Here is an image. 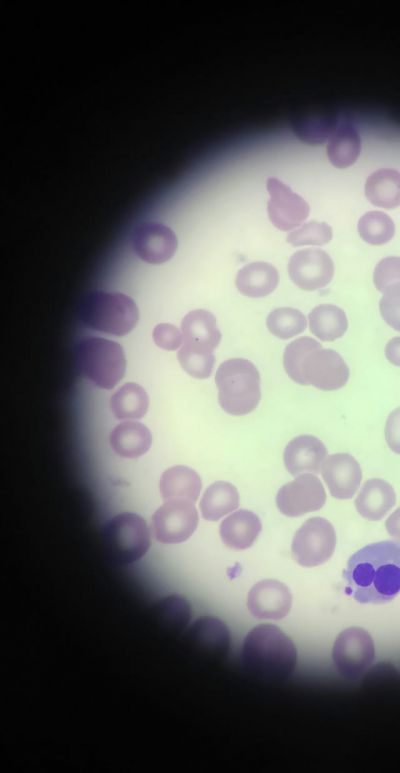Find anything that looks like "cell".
Masks as SVG:
<instances>
[{"label":"cell","instance_id":"34","mask_svg":"<svg viewBox=\"0 0 400 773\" xmlns=\"http://www.w3.org/2000/svg\"><path fill=\"white\" fill-rule=\"evenodd\" d=\"M181 367L192 377L208 378L213 370L215 357L213 353L195 352L183 347L178 352Z\"/></svg>","mask_w":400,"mask_h":773},{"label":"cell","instance_id":"19","mask_svg":"<svg viewBox=\"0 0 400 773\" xmlns=\"http://www.w3.org/2000/svg\"><path fill=\"white\" fill-rule=\"evenodd\" d=\"M326 456L327 449L322 441L312 435H300L287 444L283 458L287 471L298 476L319 473Z\"/></svg>","mask_w":400,"mask_h":773},{"label":"cell","instance_id":"37","mask_svg":"<svg viewBox=\"0 0 400 773\" xmlns=\"http://www.w3.org/2000/svg\"><path fill=\"white\" fill-rule=\"evenodd\" d=\"M155 344L164 350H176L182 345V332L172 324L160 323L153 330Z\"/></svg>","mask_w":400,"mask_h":773},{"label":"cell","instance_id":"9","mask_svg":"<svg viewBox=\"0 0 400 773\" xmlns=\"http://www.w3.org/2000/svg\"><path fill=\"white\" fill-rule=\"evenodd\" d=\"M375 656L374 642L362 628L351 627L336 638L332 659L337 671L345 678H359L372 664Z\"/></svg>","mask_w":400,"mask_h":773},{"label":"cell","instance_id":"22","mask_svg":"<svg viewBox=\"0 0 400 773\" xmlns=\"http://www.w3.org/2000/svg\"><path fill=\"white\" fill-rule=\"evenodd\" d=\"M159 489L164 501L178 499L195 503L201 490V479L193 469L178 465L163 472Z\"/></svg>","mask_w":400,"mask_h":773},{"label":"cell","instance_id":"27","mask_svg":"<svg viewBox=\"0 0 400 773\" xmlns=\"http://www.w3.org/2000/svg\"><path fill=\"white\" fill-rule=\"evenodd\" d=\"M239 506V494L234 485L226 481L211 484L204 492L200 501L202 517L209 521H217Z\"/></svg>","mask_w":400,"mask_h":773},{"label":"cell","instance_id":"24","mask_svg":"<svg viewBox=\"0 0 400 773\" xmlns=\"http://www.w3.org/2000/svg\"><path fill=\"white\" fill-rule=\"evenodd\" d=\"M152 436L142 423L125 421L118 424L110 434V445L118 455L125 458H137L145 454L151 446Z\"/></svg>","mask_w":400,"mask_h":773},{"label":"cell","instance_id":"30","mask_svg":"<svg viewBox=\"0 0 400 773\" xmlns=\"http://www.w3.org/2000/svg\"><path fill=\"white\" fill-rule=\"evenodd\" d=\"M149 399L143 387L136 383L121 386L110 399V409L120 420L142 418L148 409Z\"/></svg>","mask_w":400,"mask_h":773},{"label":"cell","instance_id":"32","mask_svg":"<svg viewBox=\"0 0 400 773\" xmlns=\"http://www.w3.org/2000/svg\"><path fill=\"white\" fill-rule=\"evenodd\" d=\"M306 318L297 309L282 307L269 313L266 319L268 330L280 339H289L302 333L306 328Z\"/></svg>","mask_w":400,"mask_h":773},{"label":"cell","instance_id":"26","mask_svg":"<svg viewBox=\"0 0 400 773\" xmlns=\"http://www.w3.org/2000/svg\"><path fill=\"white\" fill-rule=\"evenodd\" d=\"M365 195L375 206L393 209L400 205V172L381 168L371 173L365 182Z\"/></svg>","mask_w":400,"mask_h":773},{"label":"cell","instance_id":"2","mask_svg":"<svg viewBox=\"0 0 400 773\" xmlns=\"http://www.w3.org/2000/svg\"><path fill=\"white\" fill-rule=\"evenodd\" d=\"M283 365L296 383L312 385L324 391L343 387L349 378V369L340 354L322 348L318 341L310 337L298 338L286 346Z\"/></svg>","mask_w":400,"mask_h":773},{"label":"cell","instance_id":"21","mask_svg":"<svg viewBox=\"0 0 400 773\" xmlns=\"http://www.w3.org/2000/svg\"><path fill=\"white\" fill-rule=\"evenodd\" d=\"M395 501L393 487L382 479L373 478L363 484L355 500V506L362 517L377 521L391 510Z\"/></svg>","mask_w":400,"mask_h":773},{"label":"cell","instance_id":"11","mask_svg":"<svg viewBox=\"0 0 400 773\" xmlns=\"http://www.w3.org/2000/svg\"><path fill=\"white\" fill-rule=\"evenodd\" d=\"M326 501L324 487L318 477L304 473L283 485L276 496L279 511L288 517H298L322 508Z\"/></svg>","mask_w":400,"mask_h":773},{"label":"cell","instance_id":"5","mask_svg":"<svg viewBox=\"0 0 400 773\" xmlns=\"http://www.w3.org/2000/svg\"><path fill=\"white\" fill-rule=\"evenodd\" d=\"M80 314L85 326L117 337L130 333L139 317L132 298L108 291L89 294L83 301Z\"/></svg>","mask_w":400,"mask_h":773},{"label":"cell","instance_id":"31","mask_svg":"<svg viewBox=\"0 0 400 773\" xmlns=\"http://www.w3.org/2000/svg\"><path fill=\"white\" fill-rule=\"evenodd\" d=\"M358 232L365 242L371 245H382L394 236L395 225L386 213L369 211L359 219Z\"/></svg>","mask_w":400,"mask_h":773},{"label":"cell","instance_id":"4","mask_svg":"<svg viewBox=\"0 0 400 773\" xmlns=\"http://www.w3.org/2000/svg\"><path fill=\"white\" fill-rule=\"evenodd\" d=\"M215 381L219 404L228 414L241 416L257 407L261 397L260 376L249 360L224 361L217 369Z\"/></svg>","mask_w":400,"mask_h":773},{"label":"cell","instance_id":"29","mask_svg":"<svg viewBox=\"0 0 400 773\" xmlns=\"http://www.w3.org/2000/svg\"><path fill=\"white\" fill-rule=\"evenodd\" d=\"M157 625L168 634H180L187 627L191 618V608L188 601L178 595H171L159 600L152 609Z\"/></svg>","mask_w":400,"mask_h":773},{"label":"cell","instance_id":"6","mask_svg":"<svg viewBox=\"0 0 400 773\" xmlns=\"http://www.w3.org/2000/svg\"><path fill=\"white\" fill-rule=\"evenodd\" d=\"M75 359L80 374L102 389H112L125 374L123 348L109 339L90 337L81 340L75 350Z\"/></svg>","mask_w":400,"mask_h":773},{"label":"cell","instance_id":"3","mask_svg":"<svg viewBox=\"0 0 400 773\" xmlns=\"http://www.w3.org/2000/svg\"><path fill=\"white\" fill-rule=\"evenodd\" d=\"M241 659L250 674L264 681L277 682L293 673L297 651L292 640L278 627L262 624L245 637Z\"/></svg>","mask_w":400,"mask_h":773},{"label":"cell","instance_id":"17","mask_svg":"<svg viewBox=\"0 0 400 773\" xmlns=\"http://www.w3.org/2000/svg\"><path fill=\"white\" fill-rule=\"evenodd\" d=\"M322 477L336 499L352 498L359 488L362 471L356 459L348 453H336L324 460Z\"/></svg>","mask_w":400,"mask_h":773},{"label":"cell","instance_id":"8","mask_svg":"<svg viewBox=\"0 0 400 773\" xmlns=\"http://www.w3.org/2000/svg\"><path fill=\"white\" fill-rule=\"evenodd\" d=\"M336 533L333 525L322 517L306 520L294 535L291 553L303 567L325 563L334 553Z\"/></svg>","mask_w":400,"mask_h":773},{"label":"cell","instance_id":"40","mask_svg":"<svg viewBox=\"0 0 400 773\" xmlns=\"http://www.w3.org/2000/svg\"><path fill=\"white\" fill-rule=\"evenodd\" d=\"M385 355L390 363L400 367V337H395L386 344Z\"/></svg>","mask_w":400,"mask_h":773},{"label":"cell","instance_id":"7","mask_svg":"<svg viewBox=\"0 0 400 773\" xmlns=\"http://www.w3.org/2000/svg\"><path fill=\"white\" fill-rule=\"evenodd\" d=\"M104 550L111 561L120 565L141 559L150 547V532L145 520L130 512L111 518L103 529Z\"/></svg>","mask_w":400,"mask_h":773},{"label":"cell","instance_id":"28","mask_svg":"<svg viewBox=\"0 0 400 773\" xmlns=\"http://www.w3.org/2000/svg\"><path fill=\"white\" fill-rule=\"evenodd\" d=\"M310 331L322 341H333L347 330L345 312L332 304L316 306L308 315Z\"/></svg>","mask_w":400,"mask_h":773},{"label":"cell","instance_id":"15","mask_svg":"<svg viewBox=\"0 0 400 773\" xmlns=\"http://www.w3.org/2000/svg\"><path fill=\"white\" fill-rule=\"evenodd\" d=\"M288 273L299 288L313 291L330 283L334 275V264L323 250L303 249L289 259Z\"/></svg>","mask_w":400,"mask_h":773},{"label":"cell","instance_id":"36","mask_svg":"<svg viewBox=\"0 0 400 773\" xmlns=\"http://www.w3.org/2000/svg\"><path fill=\"white\" fill-rule=\"evenodd\" d=\"M379 309L385 322L400 331V286L383 294Z\"/></svg>","mask_w":400,"mask_h":773},{"label":"cell","instance_id":"33","mask_svg":"<svg viewBox=\"0 0 400 773\" xmlns=\"http://www.w3.org/2000/svg\"><path fill=\"white\" fill-rule=\"evenodd\" d=\"M332 239V229L325 222L310 221L287 235V242L293 246L327 244Z\"/></svg>","mask_w":400,"mask_h":773},{"label":"cell","instance_id":"16","mask_svg":"<svg viewBox=\"0 0 400 773\" xmlns=\"http://www.w3.org/2000/svg\"><path fill=\"white\" fill-rule=\"evenodd\" d=\"M292 596L288 587L273 579L256 583L249 591L247 605L259 619L279 620L290 611Z\"/></svg>","mask_w":400,"mask_h":773},{"label":"cell","instance_id":"10","mask_svg":"<svg viewBox=\"0 0 400 773\" xmlns=\"http://www.w3.org/2000/svg\"><path fill=\"white\" fill-rule=\"evenodd\" d=\"M195 503L187 500H167L155 511L151 520L157 541L176 544L187 540L198 525Z\"/></svg>","mask_w":400,"mask_h":773},{"label":"cell","instance_id":"14","mask_svg":"<svg viewBox=\"0 0 400 773\" xmlns=\"http://www.w3.org/2000/svg\"><path fill=\"white\" fill-rule=\"evenodd\" d=\"M190 651L200 659L217 662L227 655L230 648V633L218 618L204 616L197 619L186 633Z\"/></svg>","mask_w":400,"mask_h":773},{"label":"cell","instance_id":"23","mask_svg":"<svg viewBox=\"0 0 400 773\" xmlns=\"http://www.w3.org/2000/svg\"><path fill=\"white\" fill-rule=\"evenodd\" d=\"M279 282L274 266L265 262H253L241 268L236 276V287L243 295L252 298L272 293Z\"/></svg>","mask_w":400,"mask_h":773},{"label":"cell","instance_id":"13","mask_svg":"<svg viewBox=\"0 0 400 773\" xmlns=\"http://www.w3.org/2000/svg\"><path fill=\"white\" fill-rule=\"evenodd\" d=\"M266 186L270 195L267 212L272 224L282 231L301 225L309 215L308 203L277 178H269Z\"/></svg>","mask_w":400,"mask_h":773},{"label":"cell","instance_id":"38","mask_svg":"<svg viewBox=\"0 0 400 773\" xmlns=\"http://www.w3.org/2000/svg\"><path fill=\"white\" fill-rule=\"evenodd\" d=\"M385 439L389 448L400 454V407L393 410L387 418Z\"/></svg>","mask_w":400,"mask_h":773},{"label":"cell","instance_id":"25","mask_svg":"<svg viewBox=\"0 0 400 773\" xmlns=\"http://www.w3.org/2000/svg\"><path fill=\"white\" fill-rule=\"evenodd\" d=\"M361 138L350 123H340L331 133L327 144V157L330 163L340 169L351 166L359 157Z\"/></svg>","mask_w":400,"mask_h":773},{"label":"cell","instance_id":"35","mask_svg":"<svg viewBox=\"0 0 400 773\" xmlns=\"http://www.w3.org/2000/svg\"><path fill=\"white\" fill-rule=\"evenodd\" d=\"M375 287L382 294L400 286V257L383 258L375 267L373 274Z\"/></svg>","mask_w":400,"mask_h":773},{"label":"cell","instance_id":"20","mask_svg":"<svg viewBox=\"0 0 400 773\" xmlns=\"http://www.w3.org/2000/svg\"><path fill=\"white\" fill-rule=\"evenodd\" d=\"M262 529L259 517L249 510H238L226 517L220 525L223 543L234 550H244L253 545Z\"/></svg>","mask_w":400,"mask_h":773},{"label":"cell","instance_id":"39","mask_svg":"<svg viewBox=\"0 0 400 773\" xmlns=\"http://www.w3.org/2000/svg\"><path fill=\"white\" fill-rule=\"evenodd\" d=\"M385 525L389 535L400 544V507L388 517Z\"/></svg>","mask_w":400,"mask_h":773},{"label":"cell","instance_id":"18","mask_svg":"<svg viewBox=\"0 0 400 773\" xmlns=\"http://www.w3.org/2000/svg\"><path fill=\"white\" fill-rule=\"evenodd\" d=\"M181 332V347L195 352L213 353L221 339L216 318L204 309L189 312L182 320Z\"/></svg>","mask_w":400,"mask_h":773},{"label":"cell","instance_id":"1","mask_svg":"<svg viewBox=\"0 0 400 773\" xmlns=\"http://www.w3.org/2000/svg\"><path fill=\"white\" fill-rule=\"evenodd\" d=\"M343 577L356 601H391L400 592V544L382 541L363 547L349 558Z\"/></svg>","mask_w":400,"mask_h":773},{"label":"cell","instance_id":"12","mask_svg":"<svg viewBox=\"0 0 400 773\" xmlns=\"http://www.w3.org/2000/svg\"><path fill=\"white\" fill-rule=\"evenodd\" d=\"M131 246L141 260L162 264L174 255L177 237L169 226L161 222L143 221L132 231Z\"/></svg>","mask_w":400,"mask_h":773}]
</instances>
